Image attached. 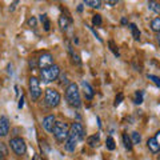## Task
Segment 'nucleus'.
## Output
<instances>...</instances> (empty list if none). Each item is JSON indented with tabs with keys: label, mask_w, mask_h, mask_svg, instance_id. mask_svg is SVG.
Segmentation results:
<instances>
[{
	"label": "nucleus",
	"mask_w": 160,
	"mask_h": 160,
	"mask_svg": "<svg viewBox=\"0 0 160 160\" xmlns=\"http://www.w3.org/2000/svg\"><path fill=\"white\" fill-rule=\"evenodd\" d=\"M66 98H67V102L71 107L79 108L82 106V99H80V92H79L76 83L68 84V87L66 89Z\"/></svg>",
	"instance_id": "obj_1"
},
{
	"label": "nucleus",
	"mask_w": 160,
	"mask_h": 160,
	"mask_svg": "<svg viewBox=\"0 0 160 160\" xmlns=\"http://www.w3.org/2000/svg\"><path fill=\"white\" fill-rule=\"evenodd\" d=\"M52 133L58 142H60V143L67 142V139L69 136V126L66 122H56Z\"/></svg>",
	"instance_id": "obj_2"
},
{
	"label": "nucleus",
	"mask_w": 160,
	"mask_h": 160,
	"mask_svg": "<svg viewBox=\"0 0 160 160\" xmlns=\"http://www.w3.org/2000/svg\"><path fill=\"white\" fill-rule=\"evenodd\" d=\"M59 75H60V67L56 66V64H53L52 67L40 71V78H42V80L44 83L53 82V80H56L59 78Z\"/></svg>",
	"instance_id": "obj_3"
},
{
	"label": "nucleus",
	"mask_w": 160,
	"mask_h": 160,
	"mask_svg": "<svg viewBox=\"0 0 160 160\" xmlns=\"http://www.w3.org/2000/svg\"><path fill=\"white\" fill-rule=\"evenodd\" d=\"M44 99H46V104L48 107H58L59 103H60V93L56 91V89H52V88H47L46 89V96H44Z\"/></svg>",
	"instance_id": "obj_4"
},
{
	"label": "nucleus",
	"mask_w": 160,
	"mask_h": 160,
	"mask_svg": "<svg viewBox=\"0 0 160 160\" xmlns=\"http://www.w3.org/2000/svg\"><path fill=\"white\" fill-rule=\"evenodd\" d=\"M9 146H11L12 151L18 155V156H22V155L26 153L27 151V144L24 142V139L22 138H13L9 140Z\"/></svg>",
	"instance_id": "obj_5"
},
{
	"label": "nucleus",
	"mask_w": 160,
	"mask_h": 160,
	"mask_svg": "<svg viewBox=\"0 0 160 160\" xmlns=\"http://www.w3.org/2000/svg\"><path fill=\"white\" fill-rule=\"evenodd\" d=\"M29 95L32 100H38L42 95V88H40V80L38 78H29Z\"/></svg>",
	"instance_id": "obj_6"
},
{
	"label": "nucleus",
	"mask_w": 160,
	"mask_h": 160,
	"mask_svg": "<svg viewBox=\"0 0 160 160\" xmlns=\"http://www.w3.org/2000/svg\"><path fill=\"white\" fill-rule=\"evenodd\" d=\"M84 135H86V131H84V127L80 123H73L69 127V136L73 138L75 140H78V142L84 139Z\"/></svg>",
	"instance_id": "obj_7"
},
{
	"label": "nucleus",
	"mask_w": 160,
	"mask_h": 160,
	"mask_svg": "<svg viewBox=\"0 0 160 160\" xmlns=\"http://www.w3.org/2000/svg\"><path fill=\"white\" fill-rule=\"evenodd\" d=\"M53 66V58L51 53H43L42 56L38 59V67L40 69H46Z\"/></svg>",
	"instance_id": "obj_8"
},
{
	"label": "nucleus",
	"mask_w": 160,
	"mask_h": 160,
	"mask_svg": "<svg viewBox=\"0 0 160 160\" xmlns=\"http://www.w3.org/2000/svg\"><path fill=\"white\" fill-rule=\"evenodd\" d=\"M56 124V119H55L53 115H48L43 119V128L46 129L47 132H52L53 131V127Z\"/></svg>",
	"instance_id": "obj_9"
},
{
	"label": "nucleus",
	"mask_w": 160,
	"mask_h": 160,
	"mask_svg": "<svg viewBox=\"0 0 160 160\" xmlns=\"http://www.w3.org/2000/svg\"><path fill=\"white\" fill-rule=\"evenodd\" d=\"M9 132V120L7 116H0V136H7Z\"/></svg>",
	"instance_id": "obj_10"
},
{
	"label": "nucleus",
	"mask_w": 160,
	"mask_h": 160,
	"mask_svg": "<svg viewBox=\"0 0 160 160\" xmlns=\"http://www.w3.org/2000/svg\"><path fill=\"white\" fill-rule=\"evenodd\" d=\"M82 88H83V93H84V96H86V99L91 100L93 98V89H92L91 86H89V83H87L86 80H83L82 82Z\"/></svg>",
	"instance_id": "obj_11"
},
{
	"label": "nucleus",
	"mask_w": 160,
	"mask_h": 160,
	"mask_svg": "<svg viewBox=\"0 0 160 160\" xmlns=\"http://www.w3.org/2000/svg\"><path fill=\"white\" fill-rule=\"evenodd\" d=\"M147 147L152 153H158L160 151V146L158 144V142H156V139L155 138H149L147 140Z\"/></svg>",
	"instance_id": "obj_12"
},
{
	"label": "nucleus",
	"mask_w": 160,
	"mask_h": 160,
	"mask_svg": "<svg viewBox=\"0 0 160 160\" xmlns=\"http://www.w3.org/2000/svg\"><path fill=\"white\" fill-rule=\"evenodd\" d=\"M78 140H75L73 138H71V136H68V139H67V142H66V149L68 152H73L75 149H76V146H78Z\"/></svg>",
	"instance_id": "obj_13"
},
{
	"label": "nucleus",
	"mask_w": 160,
	"mask_h": 160,
	"mask_svg": "<svg viewBox=\"0 0 160 160\" xmlns=\"http://www.w3.org/2000/svg\"><path fill=\"white\" fill-rule=\"evenodd\" d=\"M69 23H71V19H69L68 16H64V15H60V18H59V26L62 29H67L68 26H69Z\"/></svg>",
	"instance_id": "obj_14"
},
{
	"label": "nucleus",
	"mask_w": 160,
	"mask_h": 160,
	"mask_svg": "<svg viewBox=\"0 0 160 160\" xmlns=\"http://www.w3.org/2000/svg\"><path fill=\"white\" fill-rule=\"evenodd\" d=\"M148 8L153 11L155 13H159L160 15V3L158 2H148Z\"/></svg>",
	"instance_id": "obj_15"
},
{
	"label": "nucleus",
	"mask_w": 160,
	"mask_h": 160,
	"mask_svg": "<svg viewBox=\"0 0 160 160\" xmlns=\"http://www.w3.org/2000/svg\"><path fill=\"white\" fill-rule=\"evenodd\" d=\"M151 29H152V31H155V32L160 33V18L153 19L151 22Z\"/></svg>",
	"instance_id": "obj_16"
},
{
	"label": "nucleus",
	"mask_w": 160,
	"mask_h": 160,
	"mask_svg": "<svg viewBox=\"0 0 160 160\" xmlns=\"http://www.w3.org/2000/svg\"><path fill=\"white\" fill-rule=\"evenodd\" d=\"M40 22L43 23L44 29H46V31H49V28H51V23H49L47 15H42V16H40Z\"/></svg>",
	"instance_id": "obj_17"
},
{
	"label": "nucleus",
	"mask_w": 160,
	"mask_h": 160,
	"mask_svg": "<svg viewBox=\"0 0 160 160\" xmlns=\"http://www.w3.org/2000/svg\"><path fill=\"white\" fill-rule=\"evenodd\" d=\"M123 143H124V147H126L128 151H131L132 149V142H131V139L128 138L127 133H123Z\"/></svg>",
	"instance_id": "obj_18"
},
{
	"label": "nucleus",
	"mask_w": 160,
	"mask_h": 160,
	"mask_svg": "<svg viewBox=\"0 0 160 160\" xmlns=\"http://www.w3.org/2000/svg\"><path fill=\"white\" fill-rule=\"evenodd\" d=\"M129 28H131V32H132L133 39H135V40H139V39H140V31L138 29V27L132 23V24H129Z\"/></svg>",
	"instance_id": "obj_19"
},
{
	"label": "nucleus",
	"mask_w": 160,
	"mask_h": 160,
	"mask_svg": "<svg viewBox=\"0 0 160 160\" xmlns=\"http://www.w3.org/2000/svg\"><path fill=\"white\" fill-rule=\"evenodd\" d=\"M84 4L86 6H89V7H92V8H100V6H102V2H99V0H86L84 2Z\"/></svg>",
	"instance_id": "obj_20"
},
{
	"label": "nucleus",
	"mask_w": 160,
	"mask_h": 160,
	"mask_svg": "<svg viewBox=\"0 0 160 160\" xmlns=\"http://www.w3.org/2000/svg\"><path fill=\"white\" fill-rule=\"evenodd\" d=\"M98 143H99V135H93V136L88 138V144L91 147H96Z\"/></svg>",
	"instance_id": "obj_21"
},
{
	"label": "nucleus",
	"mask_w": 160,
	"mask_h": 160,
	"mask_svg": "<svg viewBox=\"0 0 160 160\" xmlns=\"http://www.w3.org/2000/svg\"><path fill=\"white\" fill-rule=\"evenodd\" d=\"M106 146H107V149H109V151H113L115 149V140L111 138V136H108L107 140H106Z\"/></svg>",
	"instance_id": "obj_22"
},
{
	"label": "nucleus",
	"mask_w": 160,
	"mask_h": 160,
	"mask_svg": "<svg viewBox=\"0 0 160 160\" xmlns=\"http://www.w3.org/2000/svg\"><path fill=\"white\" fill-rule=\"evenodd\" d=\"M132 143L133 144H139L140 142H142V136H140L139 132H132Z\"/></svg>",
	"instance_id": "obj_23"
},
{
	"label": "nucleus",
	"mask_w": 160,
	"mask_h": 160,
	"mask_svg": "<svg viewBox=\"0 0 160 160\" xmlns=\"http://www.w3.org/2000/svg\"><path fill=\"white\" fill-rule=\"evenodd\" d=\"M143 95H144L143 91H138L136 92V98H135V103H136V104H142L143 103Z\"/></svg>",
	"instance_id": "obj_24"
},
{
	"label": "nucleus",
	"mask_w": 160,
	"mask_h": 160,
	"mask_svg": "<svg viewBox=\"0 0 160 160\" xmlns=\"http://www.w3.org/2000/svg\"><path fill=\"white\" fill-rule=\"evenodd\" d=\"M92 23L95 26H102V16H100V15H95L92 18Z\"/></svg>",
	"instance_id": "obj_25"
},
{
	"label": "nucleus",
	"mask_w": 160,
	"mask_h": 160,
	"mask_svg": "<svg viewBox=\"0 0 160 160\" xmlns=\"http://www.w3.org/2000/svg\"><path fill=\"white\" fill-rule=\"evenodd\" d=\"M0 153H2L4 158L8 155V151H7V148H6V144L2 143V142H0Z\"/></svg>",
	"instance_id": "obj_26"
},
{
	"label": "nucleus",
	"mask_w": 160,
	"mask_h": 160,
	"mask_svg": "<svg viewBox=\"0 0 160 160\" xmlns=\"http://www.w3.org/2000/svg\"><path fill=\"white\" fill-rule=\"evenodd\" d=\"M148 79H149V80H152V82L156 84V86L160 87V79H159L158 76H155V75H148Z\"/></svg>",
	"instance_id": "obj_27"
},
{
	"label": "nucleus",
	"mask_w": 160,
	"mask_h": 160,
	"mask_svg": "<svg viewBox=\"0 0 160 160\" xmlns=\"http://www.w3.org/2000/svg\"><path fill=\"white\" fill-rule=\"evenodd\" d=\"M123 98H124V96H123V93H119V95H118V96H116V99H115V103H113V104H115V107H118L119 104L122 103Z\"/></svg>",
	"instance_id": "obj_28"
},
{
	"label": "nucleus",
	"mask_w": 160,
	"mask_h": 160,
	"mask_svg": "<svg viewBox=\"0 0 160 160\" xmlns=\"http://www.w3.org/2000/svg\"><path fill=\"white\" fill-rule=\"evenodd\" d=\"M109 47H111V51L115 53V56H119V51L116 49V47H115V44H113L112 40H111V42H109Z\"/></svg>",
	"instance_id": "obj_29"
},
{
	"label": "nucleus",
	"mask_w": 160,
	"mask_h": 160,
	"mask_svg": "<svg viewBox=\"0 0 160 160\" xmlns=\"http://www.w3.org/2000/svg\"><path fill=\"white\" fill-rule=\"evenodd\" d=\"M89 29H91V31H92V32H93V35H95V36H96V39H98V40H99V42H103V40H102V38H100V36H99V33H98V32H96V31H95V29H93V28H92V27H89Z\"/></svg>",
	"instance_id": "obj_30"
},
{
	"label": "nucleus",
	"mask_w": 160,
	"mask_h": 160,
	"mask_svg": "<svg viewBox=\"0 0 160 160\" xmlns=\"http://www.w3.org/2000/svg\"><path fill=\"white\" fill-rule=\"evenodd\" d=\"M28 24H29V26H32V27H35V26H36V19L31 18V19L28 20Z\"/></svg>",
	"instance_id": "obj_31"
},
{
	"label": "nucleus",
	"mask_w": 160,
	"mask_h": 160,
	"mask_svg": "<svg viewBox=\"0 0 160 160\" xmlns=\"http://www.w3.org/2000/svg\"><path fill=\"white\" fill-rule=\"evenodd\" d=\"M155 139H156V142H158V144L160 146V131H158L156 132V135H155Z\"/></svg>",
	"instance_id": "obj_32"
},
{
	"label": "nucleus",
	"mask_w": 160,
	"mask_h": 160,
	"mask_svg": "<svg viewBox=\"0 0 160 160\" xmlns=\"http://www.w3.org/2000/svg\"><path fill=\"white\" fill-rule=\"evenodd\" d=\"M24 106V98L22 96V98H20V100H19V108H22Z\"/></svg>",
	"instance_id": "obj_33"
},
{
	"label": "nucleus",
	"mask_w": 160,
	"mask_h": 160,
	"mask_svg": "<svg viewBox=\"0 0 160 160\" xmlns=\"http://www.w3.org/2000/svg\"><path fill=\"white\" fill-rule=\"evenodd\" d=\"M107 4H109V6H115V4H118V2L115 0V2H107Z\"/></svg>",
	"instance_id": "obj_34"
},
{
	"label": "nucleus",
	"mask_w": 160,
	"mask_h": 160,
	"mask_svg": "<svg viewBox=\"0 0 160 160\" xmlns=\"http://www.w3.org/2000/svg\"><path fill=\"white\" fill-rule=\"evenodd\" d=\"M32 160H40V156H39V155H35Z\"/></svg>",
	"instance_id": "obj_35"
},
{
	"label": "nucleus",
	"mask_w": 160,
	"mask_h": 160,
	"mask_svg": "<svg viewBox=\"0 0 160 160\" xmlns=\"http://www.w3.org/2000/svg\"><path fill=\"white\" fill-rule=\"evenodd\" d=\"M122 24H127V19H122Z\"/></svg>",
	"instance_id": "obj_36"
},
{
	"label": "nucleus",
	"mask_w": 160,
	"mask_h": 160,
	"mask_svg": "<svg viewBox=\"0 0 160 160\" xmlns=\"http://www.w3.org/2000/svg\"><path fill=\"white\" fill-rule=\"evenodd\" d=\"M158 43H159V46H160V33L158 35Z\"/></svg>",
	"instance_id": "obj_37"
},
{
	"label": "nucleus",
	"mask_w": 160,
	"mask_h": 160,
	"mask_svg": "<svg viewBox=\"0 0 160 160\" xmlns=\"http://www.w3.org/2000/svg\"><path fill=\"white\" fill-rule=\"evenodd\" d=\"M159 160H160V155H159Z\"/></svg>",
	"instance_id": "obj_38"
}]
</instances>
